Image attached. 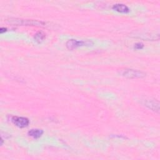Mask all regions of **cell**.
<instances>
[{
    "label": "cell",
    "mask_w": 160,
    "mask_h": 160,
    "mask_svg": "<svg viewBox=\"0 0 160 160\" xmlns=\"http://www.w3.org/2000/svg\"><path fill=\"white\" fill-rule=\"evenodd\" d=\"M6 21L13 25H21V26H34L38 27H45L46 23L42 21L34 20V19H24L21 18H9Z\"/></svg>",
    "instance_id": "cell-1"
},
{
    "label": "cell",
    "mask_w": 160,
    "mask_h": 160,
    "mask_svg": "<svg viewBox=\"0 0 160 160\" xmlns=\"http://www.w3.org/2000/svg\"><path fill=\"white\" fill-rule=\"evenodd\" d=\"M43 134V131L40 129H32L28 131V135L34 138H39Z\"/></svg>",
    "instance_id": "cell-7"
},
{
    "label": "cell",
    "mask_w": 160,
    "mask_h": 160,
    "mask_svg": "<svg viewBox=\"0 0 160 160\" xmlns=\"http://www.w3.org/2000/svg\"><path fill=\"white\" fill-rule=\"evenodd\" d=\"M45 38H46V34L42 31L37 32L34 36L35 41L36 42H38V43H40L42 41H43V40L45 39Z\"/></svg>",
    "instance_id": "cell-8"
},
{
    "label": "cell",
    "mask_w": 160,
    "mask_h": 160,
    "mask_svg": "<svg viewBox=\"0 0 160 160\" xmlns=\"http://www.w3.org/2000/svg\"><path fill=\"white\" fill-rule=\"evenodd\" d=\"M112 9L118 12H122V13H127L129 11V8L123 4H115L112 6Z\"/></svg>",
    "instance_id": "cell-6"
},
{
    "label": "cell",
    "mask_w": 160,
    "mask_h": 160,
    "mask_svg": "<svg viewBox=\"0 0 160 160\" xmlns=\"http://www.w3.org/2000/svg\"><path fill=\"white\" fill-rule=\"evenodd\" d=\"M93 44V42L90 40L86 41H77L76 39H69L67 41L66 45L68 49L73 50L79 46H91Z\"/></svg>",
    "instance_id": "cell-3"
},
{
    "label": "cell",
    "mask_w": 160,
    "mask_h": 160,
    "mask_svg": "<svg viewBox=\"0 0 160 160\" xmlns=\"http://www.w3.org/2000/svg\"><path fill=\"white\" fill-rule=\"evenodd\" d=\"M11 121L16 126L19 128H25L28 126L29 122V119L25 117L12 116Z\"/></svg>",
    "instance_id": "cell-4"
},
{
    "label": "cell",
    "mask_w": 160,
    "mask_h": 160,
    "mask_svg": "<svg viewBox=\"0 0 160 160\" xmlns=\"http://www.w3.org/2000/svg\"><path fill=\"white\" fill-rule=\"evenodd\" d=\"M119 74H121V76L129 79L142 78L146 76V73L143 71L132 69H121L119 71Z\"/></svg>",
    "instance_id": "cell-2"
},
{
    "label": "cell",
    "mask_w": 160,
    "mask_h": 160,
    "mask_svg": "<svg viewBox=\"0 0 160 160\" xmlns=\"http://www.w3.org/2000/svg\"><path fill=\"white\" fill-rule=\"evenodd\" d=\"M144 106L148 107L149 109L159 112V103L158 101L154 99H147L144 101Z\"/></svg>",
    "instance_id": "cell-5"
},
{
    "label": "cell",
    "mask_w": 160,
    "mask_h": 160,
    "mask_svg": "<svg viewBox=\"0 0 160 160\" xmlns=\"http://www.w3.org/2000/svg\"><path fill=\"white\" fill-rule=\"evenodd\" d=\"M143 47H144V45H143V44H142V42H137V43L135 44L134 46V49H142Z\"/></svg>",
    "instance_id": "cell-9"
},
{
    "label": "cell",
    "mask_w": 160,
    "mask_h": 160,
    "mask_svg": "<svg viewBox=\"0 0 160 160\" xmlns=\"http://www.w3.org/2000/svg\"><path fill=\"white\" fill-rule=\"evenodd\" d=\"M7 31V29L6 28H1L0 29V32L1 33H3L4 32H6Z\"/></svg>",
    "instance_id": "cell-10"
}]
</instances>
